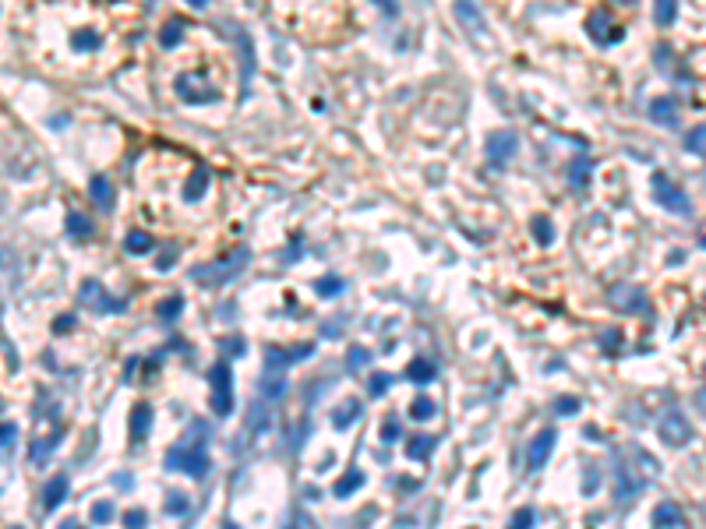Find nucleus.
<instances>
[{
	"label": "nucleus",
	"mask_w": 706,
	"mask_h": 529,
	"mask_svg": "<svg viewBox=\"0 0 706 529\" xmlns=\"http://www.w3.org/2000/svg\"><path fill=\"white\" fill-rule=\"evenodd\" d=\"M268 4L280 14L283 25L304 28V32L311 25H325V32H329L340 21V0H268Z\"/></svg>",
	"instance_id": "nucleus-1"
},
{
	"label": "nucleus",
	"mask_w": 706,
	"mask_h": 529,
	"mask_svg": "<svg viewBox=\"0 0 706 529\" xmlns=\"http://www.w3.org/2000/svg\"><path fill=\"white\" fill-rule=\"evenodd\" d=\"M173 92H177V99L188 103V106H208V103L219 99V88L212 85V78L205 71H180L173 78Z\"/></svg>",
	"instance_id": "nucleus-2"
},
{
	"label": "nucleus",
	"mask_w": 706,
	"mask_h": 529,
	"mask_svg": "<svg viewBox=\"0 0 706 529\" xmlns=\"http://www.w3.org/2000/svg\"><path fill=\"white\" fill-rule=\"evenodd\" d=\"M166 466L173 473H188V477H205L208 470V452L205 441H184L180 448H173L166 455Z\"/></svg>",
	"instance_id": "nucleus-3"
},
{
	"label": "nucleus",
	"mask_w": 706,
	"mask_h": 529,
	"mask_svg": "<svg viewBox=\"0 0 706 529\" xmlns=\"http://www.w3.org/2000/svg\"><path fill=\"white\" fill-rule=\"evenodd\" d=\"M212 413L216 417H230L233 413V375H230V363L219 360L216 367H212Z\"/></svg>",
	"instance_id": "nucleus-4"
},
{
	"label": "nucleus",
	"mask_w": 706,
	"mask_h": 529,
	"mask_svg": "<svg viewBox=\"0 0 706 529\" xmlns=\"http://www.w3.org/2000/svg\"><path fill=\"white\" fill-rule=\"evenodd\" d=\"M248 261H251V251H248V247H240V251H233L226 261L212 265V268H198L195 279H198V283H230V279H233L244 265H248Z\"/></svg>",
	"instance_id": "nucleus-5"
},
{
	"label": "nucleus",
	"mask_w": 706,
	"mask_h": 529,
	"mask_svg": "<svg viewBox=\"0 0 706 529\" xmlns=\"http://www.w3.org/2000/svg\"><path fill=\"white\" fill-rule=\"evenodd\" d=\"M657 434H660V441H664V445H671V448H682V445H689V441H692V423H689V417H685V413L671 410V413H664V420L657 423Z\"/></svg>",
	"instance_id": "nucleus-6"
},
{
	"label": "nucleus",
	"mask_w": 706,
	"mask_h": 529,
	"mask_svg": "<svg viewBox=\"0 0 706 529\" xmlns=\"http://www.w3.org/2000/svg\"><path fill=\"white\" fill-rule=\"evenodd\" d=\"M654 198H657L667 212H674V215H689V212H692L689 194H685L682 188H674V183L664 180V177H654Z\"/></svg>",
	"instance_id": "nucleus-7"
},
{
	"label": "nucleus",
	"mask_w": 706,
	"mask_h": 529,
	"mask_svg": "<svg viewBox=\"0 0 706 529\" xmlns=\"http://www.w3.org/2000/svg\"><path fill=\"white\" fill-rule=\"evenodd\" d=\"M650 480L647 477H636L629 466L622 462V455H615V501L618 505H625V501H632L636 497V490H643Z\"/></svg>",
	"instance_id": "nucleus-8"
},
{
	"label": "nucleus",
	"mask_w": 706,
	"mask_h": 529,
	"mask_svg": "<svg viewBox=\"0 0 706 529\" xmlns=\"http://www.w3.org/2000/svg\"><path fill=\"white\" fill-rule=\"evenodd\" d=\"M516 148H519V138L512 131H495L487 141V155L495 166H505L509 159H516Z\"/></svg>",
	"instance_id": "nucleus-9"
},
{
	"label": "nucleus",
	"mask_w": 706,
	"mask_h": 529,
	"mask_svg": "<svg viewBox=\"0 0 706 529\" xmlns=\"http://www.w3.org/2000/svg\"><path fill=\"white\" fill-rule=\"evenodd\" d=\"M78 300L85 303V307H92V310H124V303H113L110 300V293L99 286V283H81V290H78Z\"/></svg>",
	"instance_id": "nucleus-10"
},
{
	"label": "nucleus",
	"mask_w": 706,
	"mask_h": 529,
	"mask_svg": "<svg viewBox=\"0 0 706 529\" xmlns=\"http://www.w3.org/2000/svg\"><path fill=\"white\" fill-rule=\"evenodd\" d=\"M555 430H540L537 438H533V445H530V452H527V466L530 470H544V462L551 459V448H555Z\"/></svg>",
	"instance_id": "nucleus-11"
},
{
	"label": "nucleus",
	"mask_w": 706,
	"mask_h": 529,
	"mask_svg": "<svg viewBox=\"0 0 706 529\" xmlns=\"http://www.w3.org/2000/svg\"><path fill=\"white\" fill-rule=\"evenodd\" d=\"M607 297L615 300V307H618V310H643V307H647V297H643V290H636V286H629V283L611 286V293H607Z\"/></svg>",
	"instance_id": "nucleus-12"
},
{
	"label": "nucleus",
	"mask_w": 706,
	"mask_h": 529,
	"mask_svg": "<svg viewBox=\"0 0 706 529\" xmlns=\"http://www.w3.org/2000/svg\"><path fill=\"white\" fill-rule=\"evenodd\" d=\"M587 32H590L597 43H604V46L622 39V28H618L615 21H611V14H594V18L587 21Z\"/></svg>",
	"instance_id": "nucleus-13"
},
{
	"label": "nucleus",
	"mask_w": 706,
	"mask_h": 529,
	"mask_svg": "<svg viewBox=\"0 0 706 529\" xmlns=\"http://www.w3.org/2000/svg\"><path fill=\"white\" fill-rule=\"evenodd\" d=\"M71 46H75V53H96V50H103V32L96 25H78L71 32Z\"/></svg>",
	"instance_id": "nucleus-14"
},
{
	"label": "nucleus",
	"mask_w": 706,
	"mask_h": 529,
	"mask_svg": "<svg viewBox=\"0 0 706 529\" xmlns=\"http://www.w3.org/2000/svg\"><path fill=\"white\" fill-rule=\"evenodd\" d=\"M68 487H71V480H68V473H57L50 483H46V490H43V512H53V508H60V501L68 497Z\"/></svg>",
	"instance_id": "nucleus-15"
},
{
	"label": "nucleus",
	"mask_w": 706,
	"mask_h": 529,
	"mask_svg": "<svg viewBox=\"0 0 706 529\" xmlns=\"http://www.w3.org/2000/svg\"><path fill=\"white\" fill-rule=\"evenodd\" d=\"M650 117H654V123H664V128H678L682 123V113H678V106H674V99H654Z\"/></svg>",
	"instance_id": "nucleus-16"
},
{
	"label": "nucleus",
	"mask_w": 706,
	"mask_h": 529,
	"mask_svg": "<svg viewBox=\"0 0 706 529\" xmlns=\"http://www.w3.org/2000/svg\"><path fill=\"white\" fill-rule=\"evenodd\" d=\"M435 375H438V367L427 360V357H417V360L410 363V370H406V378H410L413 385H431Z\"/></svg>",
	"instance_id": "nucleus-17"
},
{
	"label": "nucleus",
	"mask_w": 706,
	"mask_h": 529,
	"mask_svg": "<svg viewBox=\"0 0 706 529\" xmlns=\"http://www.w3.org/2000/svg\"><path fill=\"white\" fill-rule=\"evenodd\" d=\"M654 522H657V526H671V529H674V526H685V515H682V508L674 505V501H664V505H657V508H654Z\"/></svg>",
	"instance_id": "nucleus-18"
},
{
	"label": "nucleus",
	"mask_w": 706,
	"mask_h": 529,
	"mask_svg": "<svg viewBox=\"0 0 706 529\" xmlns=\"http://www.w3.org/2000/svg\"><path fill=\"white\" fill-rule=\"evenodd\" d=\"M148 423H152V410L141 402V406H135V413H131V441H145Z\"/></svg>",
	"instance_id": "nucleus-19"
},
{
	"label": "nucleus",
	"mask_w": 706,
	"mask_h": 529,
	"mask_svg": "<svg viewBox=\"0 0 706 529\" xmlns=\"http://www.w3.org/2000/svg\"><path fill=\"white\" fill-rule=\"evenodd\" d=\"M92 201H96L103 212H110V208H113V188H110V183H106L103 177L92 180Z\"/></svg>",
	"instance_id": "nucleus-20"
},
{
	"label": "nucleus",
	"mask_w": 706,
	"mask_h": 529,
	"mask_svg": "<svg viewBox=\"0 0 706 529\" xmlns=\"http://www.w3.org/2000/svg\"><path fill=\"white\" fill-rule=\"evenodd\" d=\"M68 233L78 237V240H88V237H92V219H88V215H81V212H71V215H68Z\"/></svg>",
	"instance_id": "nucleus-21"
},
{
	"label": "nucleus",
	"mask_w": 706,
	"mask_h": 529,
	"mask_svg": "<svg viewBox=\"0 0 706 529\" xmlns=\"http://www.w3.org/2000/svg\"><path fill=\"white\" fill-rule=\"evenodd\" d=\"M152 240L148 233H141V230H135V233H128V240H124V247H128V254H148L152 251Z\"/></svg>",
	"instance_id": "nucleus-22"
},
{
	"label": "nucleus",
	"mask_w": 706,
	"mask_h": 529,
	"mask_svg": "<svg viewBox=\"0 0 706 529\" xmlns=\"http://www.w3.org/2000/svg\"><path fill=\"white\" fill-rule=\"evenodd\" d=\"M357 417H360V402H357V399H350V402H343V406L335 410L332 423H335V427H350V420H357Z\"/></svg>",
	"instance_id": "nucleus-23"
},
{
	"label": "nucleus",
	"mask_w": 706,
	"mask_h": 529,
	"mask_svg": "<svg viewBox=\"0 0 706 529\" xmlns=\"http://www.w3.org/2000/svg\"><path fill=\"white\" fill-rule=\"evenodd\" d=\"M657 4V25H671L674 18H678V0H654Z\"/></svg>",
	"instance_id": "nucleus-24"
},
{
	"label": "nucleus",
	"mask_w": 706,
	"mask_h": 529,
	"mask_svg": "<svg viewBox=\"0 0 706 529\" xmlns=\"http://www.w3.org/2000/svg\"><path fill=\"white\" fill-rule=\"evenodd\" d=\"M360 483H364V473H360V470H353V473H346L340 483L332 487V494H335V497H346V494H350V490H357Z\"/></svg>",
	"instance_id": "nucleus-25"
},
{
	"label": "nucleus",
	"mask_w": 706,
	"mask_h": 529,
	"mask_svg": "<svg viewBox=\"0 0 706 529\" xmlns=\"http://www.w3.org/2000/svg\"><path fill=\"white\" fill-rule=\"evenodd\" d=\"M685 148H689V152H696V155H706V123L685 134Z\"/></svg>",
	"instance_id": "nucleus-26"
},
{
	"label": "nucleus",
	"mask_w": 706,
	"mask_h": 529,
	"mask_svg": "<svg viewBox=\"0 0 706 529\" xmlns=\"http://www.w3.org/2000/svg\"><path fill=\"white\" fill-rule=\"evenodd\" d=\"M431 448H435V438H413V441L406 445V455H410V459H427V455H431Z\"/></svg>",
	"instance_id": "nucleus-27"
},
{
	"label": "nucleus",
	"mask_w": 706,
	"mask_h": 529,
	"mask_svg": "<svg viewBox=\"0 0 706 529\" xmlns=\"http://www.w3.org/2000/svg\"><path fill=\"white\" fill-rule=\"evenodd\" d=\"M180 36H184V21H180V18L166 21V28H163V46H166V50H173Z\"/></svg>",
	"instance_id": "nucleus-28"
},
{
	"label": "nucleus",
	"mask_w": 706,
	"mask_h": 529,
	"mask_svg": "<svg viewBox=\"0 0 706 529\" xmlns=\"http://www.w3.org/2000/svg\"><path fill=\"white\" fill-rule=\"evenodd\" d=\"M569 177H572V183H587V177H590V159H576L572 170H569Z\"/></svg>",
	"instance_id": "nucleus-29"
},
{
	"label": "nucleus",
	"mask_w": 706,
	"mask_h": 529,
	"mask_svg": "<svg viewBox=\"0 0 706 529\" xmlns=\"http://www.w3.org/2000/svg\"><path fill=\"white\" fill-rule=\"evenodd\" d=\"M431 413H435V402H431V399H417V402H413V410H410L413 420H427Z\"/></svg>",
	"instance_id": "nucleus-30"
},
{
	"label": "nucleus",
	"mask_w": 706,
	"mask_h": 529,
	"mask_svg": "<svg viewBox=\"0 0 706 529\" xmlns=\"http://www.w3.org/2000/svg\"><path fill=\"white\" fill-rule=\"evenodd\" d=\"M533 237H537L540 243H551V240H555V230H551L547 219H533Z\"/></svg>",
	"instance_id": "nucleus-31"
},
{
	"label": "nucleus",
	"mask_w": 706,
	"mask_h": 529,
	"mask_svg": "<svg viewBox=\"0 0 706 529\" xmlns=\"http://www.w3.org/2000/svg\"><path fill=\"white\" fill-rule=\"evenodd\" d=\"M166 512H170V515H184V512H188V497H180V494H170V501H166Z\"/></svg>",
	"instance_id": "nucleus-32"
},
{
	"label": "nucleus",
	"mask_w": 706,
	"mask_h": 529,
	"mask_svg": "<svg viewBox=\"0 0 706 529\" xmlns=\"http://www.w3.org/2000/svg\"><path fill=\"white\" fill-rule=\"evenodd\" d=\"M113 519V505L110 501H99L96 508H92V522H110Z\"/></svg>",
	"instance_id": "nucleus-33"
},
{
	"label": "nucleus",
	"mask_w": 706,
	"mask_h": 529,
	"mask_svg": "<svg viewBox=\"0 0 706 529\" xmlns=\"http://www.w3.org/2000/svg\"><path fill=\"white\" fill-rule=\"evenodd\" d=\"M367 360H371V357H367V350H350V360H346V363H350V370H364Z\"/></svg>",
	"instance_id": "nucleus-34"
},
{
	"label": "nucleus",
	"mask_w": 706,
	"mask_h": 529,
	"mask_svg": "<svg viewBox=\"0 0 706 529\" xmlns=\"http://www.w3.org/2000/svg\"><path fill=\"white\" fill-rule=\"evenodd\" d=\"M14 438H18V427L14 423H0V448H8Z\"/></svg>",
	"instance_id": "nucleus-35"
},
{
	"label": "nucleus",
	"mask_w": 706,
	"mask_h": 529,
	"mask_svg": "<svg viewBox=\"0 0 706 529\" xmlns=\"http://www.w3.org/2000/svg\"><path fill=\"white\" fill-rule=\"evenodd\" d=\"M399 438V420L395 417H389L385 420V427H382V441H395Z\"/></svg>",
	"instance_id": "nucleus-36"
},
{
	"label": "nucleus",
	"mask_w": 706,
	"mask_h": 529,
	"mask_svg": "<svg viewBox=\"0 0 706 529\" xmlns=\"http://www.w3.org/2000/svg\"><path fill=\"white\" fill-rule=\"evenodd\" d=\"M389 385H392V378H389V375H375V378H371V385H367V388H371V395H382V392H385Z\"/></svg>",
	"instance_id": "nucleus-37"
},
{
	"label": "nucleus",
	"mask_w": 706,
	"mask_h": 529,
	"mask_svg": "<svg viewBox=\"0 0 706 529\" xmlns=\"http://www.w3.org/2000/svg\"><path fill=\"white\" fill-rule=\"evenodd\" d=\"M576 410H579V399H572V395L558 399V413H562V417H569V413H576Z\"/></svg>",
	"instance_id": "nucleus-38"
},
{
	"label": "nucleus",
	"mask_w": 706,
	"mask_h": 529,
	"mask_svg": "<svg viewBox=\"0 0 706 529\" xmlns=\"http://www.w3.org/2000/svg\"><path fill=\"white\" fill-rule=\"evenodd\" d=\"M283 392H286V381H280V378H272V381L265 385V395H272V399L283 395Z\"/></svg>",
	"instance_id": "nucleus-39"
},
{
	"label": "nucleus",
	"mask_w": 706,
	"mask_h": 529,
	"mask_svg": "<svg viewBox=\"0 0 706 529\" xmlns=\"http://www.w3.org/2000/svg\"><path fill=\"white\" fill-rule=\"evenodd\" d=\"M582 490H587V494L597 490V466H587V483H582Z\"/></svg>",
	"instance_id": "nucleus-40"
},
{
	"label": "nucleus",
	"mask_w": 706,
	"mask_h": 529,
	"mask_svg": "<svg viewBox=\"0 0 706 529\" xmlns=\"http://www.w3.org/2000/svg\"><path fill=\"white\" fill-rule=\"evenodd\" d=\"M251 427H255V430H262V427H268V420L262 417V406H251Z\"/></svg>",
	"instance_id": "nucleus-41"
},
{
	"label": "nucleus",
	"mask_w": 706,
	"mask_h": 529,
	"mask_svg": "<svg viewBox=\"0 0 706 529\" xmlns=\"http://www.w3.org/2000/svg\"><path fill=\"white\" fill-rule=\"evenodd\" d=\"M180 307H184V300H170V303H163V310H159V315H163V318H173Z\"/></svg>",
	"instance_id": "nucleus-42"
},
{
	"label": "nucleus",
	"mask_w": 706,
	"mask_h": 529,
	"mask_svg": "<svg viewBox=\"0 0 706 529\" xmlns=\"http://www.w3.org/2000/svg\"><path fill=\"white\" fill-rule=\"evenodd\" d=\"M530 522H533V512H530V508L516 512V526H530Z\"/></svg>",
	"instance_id": "nucleus-43"
},
{
	"label": "nucleus",
	"mask_w": 706,
	"mask_h": 529,
	"mask_svg": "<svg viewBox=\"0 0 706 529\" xmlns=\"http://www.w3.org/2000/svg\"><path fill=\"white\" fill-rule=\"evenodd\" d=\"M340 286H343L340 279H329V283H318V290H322V293H335V290H340Z\"/></svg>",
	"instance_id": "nucleus-44"
},
{
	"label": "nucleus",
	"mask_w": 706,
	"mask_h": 529,
	"mask_svg": "<svg viewBox=\"0 0 706 529\" xmlns=\"http://www.w3.org/2000/svg\"><path fill=\"white\" fill-rule=\"evenodd\" d=\"M53 325H57L53 332H68V325H75V318H68V315H64V318H57Z\"/></svg>",
	"instance_id": "nucleus-45"
},
{
	"label": "nucleus",
	"mask_w": 706,
	"mask_h": 529,
	"mask_svg": "<svg viewBox=\"0 0 706 529\" xmlns=\"http://www.w3.org/2000/svg\"><path fill=\"white\" fill-rule=\"evenodd\" d=\"M128 522H131V526H141V522H145V512H128Z\"/></svg>",
	"instance_id": "nucleus-46"
},
{
	"label": "nucleus",
	"mask_w": 706,
	"mask_h": 529,
	"mask_svg": "<svg viewBox=\"0 0 706 529\" xmlns=\"http://www.w3.org/2000/svg\"><path fill=\"white\" fill-rule=\"evenodd\" d=\"M170 261H173V247H166V251H163V258H159V268H166Z\"/></svg>",
	"instance_id": "nucleus-47"
},
{
	"label": "nucleus",
	"mask_w": 706,
	"mask_h": 529,
	"mask_svg": "<svg viewBox=\"0 0 706 529\" xmlns=\"http://www.w3.org/2000/svg\"><path fill=\"white\" fill-rule=\"evenodd\" d=\"M696 406H699V410H703V413H706V388H703V392H699V395H696Z\"/></svg>",
	"instance_id": "nucleus-48"
},
{
	"label": "nucleus",
	"mask_w": 706,
	"mask_h": 529,
	"mask_svg": "<svg viewBox=\"0 0 706 529\" xmlns=\"http://www.w3.org/2000/svg\"><path fill=\"white\" fill-rule=\"evenodd\" d=\"M378 4H385V11H389V14H395V0H378Z\"/></svg>",
	"instance_id": "nucleus-49"
},
{
	"label": "nucleus",
	"mask_w": 706,
	"mask_h": 529,
	"mask_svg": "<svg viewBox=\"0 0 706 529\" xmlns=\"http://www.w3.org/2000/svg\"><path fill=\"white\" fill-rule=\"evenodd\" d=\"M191 4H195V8H202V4H205V0H191Z\"/></svg>",
	"instance_id": "nucleus-50"
},
{
	"label": "nucleus",
	"mask_w": 706,
	"mask_h": 529,
	"mask_svg": "<svg viewBox=\"0 0 706 529\" xmlns=\"http://www.w3.org/2000/svg\"><path fill=\"white\" fill-rule=\"evenodd\" d=\"M622 4H636V0H622Z\"/></svg>",
	"instance_id": "nucleus-51"
},
{
	"label": "nucleus",
	"mask_w": 706,
	"mask_h": 529,
	"mask_svg": "<svg viewBox=\"0 0 706 529\" xmlns=\"http://www.w3.org/2000/svg\"><path fill=\"white\" fill-rule=\"evenodd\" d=\"M0 413H4V402H0Z\"/></svg>",
	"instance_id": "nucleus-52"
},
{
	"label": "nucleus",
	"mask_w": 706,
	"mask_h": 529,
	"mask_svg": "<svg viewBox=\"0 0 706 529\" xmlns=\"http://www.w3.org/2000/svg\"><path fill=\"white\" fill-rule=\"evenodd\" d=\"M703 247H706V237H703Z\"/></svg>",
	"instance_id": "nucleus-53"
}]
</instances>
